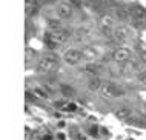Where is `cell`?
<instances>
[{"mask_svg": "<svg viewBox=\"0 0 146 140\" xmlns=\"http://www.w3.org/2000/svg\"><path fill=\"white\" fill-rule=\"evenodd\" d=\"M140 60H141V63H143V65H146V51H143V53L140 54Z\"/></svg>", "mask_w": 146, "mask_h": 140, "instance_id": "cell-18", "label": "cell"}, {"mask_svg": "<svg viewBox=\"0 0 146 140\" xmlns=\"http://www.w3.org/2000/svg\"><path fill=\"white\" fill-rule=\"evenodd\" d=\"M72 6H82V0H68Z\"/></svg>", "mask_w": 146, "mask_h": 140, "instance_id": "cell-17", "label": "cell"}, {"mask_svg": "<svg viewBox=\"0 0 146 140\" xmlns=\"http://www.w3.org/2000/svg\"><path fill=\"white\" fill-rule=\"evenodd\" d=\"M102 80L97 77V75H94V77H91L89 79V82H88V88L91 91H100V88H102Z\"/></svg>", "mask_w": 146, "mask_h": 140, "instance_id": "cell-13", "label": "cell"}, {"mask_svg": "<svg viewBox=\"0 0 146 140\" xmlns=\"http://www.w3.org/2000/svg\"><path fill=\"white\" fill-rule=\"evenodd\" d=\"M139 69V65H137L135 62H125V63H121V74L123 75H128V74H131V73H135V71Z\"/></svg>", "mask_w": 146, "mask_h": 140, "instance_id": "cell-11", "label": "cell"}, {"mask_svg": "<svg viewBox=\"0 0 146 140\" xmlns=\"http://www.w3.org/2000/svg\"><path fill=\"white\" fill-rule=\"evenodd\" d=\"M56 11H57V15L62 20H69V19H72V15H74V6L71 5L69 2H60V3H57Z\"/></svg>", "mask_w": 146, "mask_h": 140, "instance_id": "cell-5", "label": "cell"}, {"mask_svg": "<svg viewBox=\"0 0 146 140\" xmlns=\"http://www.w3.org/2000/svg\"><path fill=\"white\" fill-rule=\"evenodd\" d=\"M46 2H56V0H46Z\"/></svg>", "mask_w": 146, "mask_h": 140, "instance_id": "cell-19", "label": "cell"}, {"mask_svg": "<svg viewBox=\"0 0 146 140\" xmlns=\"http://www.w3.org/2000/svg\"><path fill=\"white\" fill-rule=\"evenodd\" d=\"M82 59H83V54H82V51L78 49H68L65 54H63V60H65L68 65H78V63L82 62Z\"/></svg>", "mask_w": 146, "mask_h": 140, "instance_id": "cell-7", "label": "cell"}, {"mask_svg": "<svg viewBox=\"0 0 146 140\" xmlns=\"http://www.w3.org/2000/svg\"><path fill=\"white\" fill-rule=\"evenodd\" d=\"M129 57H131V51H129V48H126V46H120V48H117L115 51H114V54H112V59H114V62H117V63H125V62H128Z\"/></svg>", "mask_w": 146, "mask_h": 140, "instance_id": "cell-8", "label": "cell"}, {"mask_svg": "<svg viewBox=\"0 0 146 140\" xmlns=\"http://www.w3.org/2000/svg\"><path fill=\"white\" fill-rule=\"evenodd\" d=\"M100 93L103 97H108V99H115V97H120V95H123L125 94V91L121 89L118 85H115V83H111V82H108V83H103L100 88Z\"/></svg>", "mask_w": 146, "mask_h": 140, "instance_id": "cell-4", "label": "cell"}, {"mask_svg": "<svg viewBox=\"0 0 146 140\" xmlns=\"http://www.w3.org/2000/svg\"><path fill=\"white\" fill-rule=\"evenodd\" d=\"M128 35H129L128 26H125V25H117V26H115V29H114L112 37L115 39L117 42H125V40L128 39Z\"/></svg>", "mask_w": 146, "mask_h": 140, "instance_id": "cell-9", "label": "cell"}, {"mask_svg": "<svg viewBox=\"0 0 146 140\" xmlns=\"http://www.w3.org/2000/svg\"><path fill=\"white\" fill-rule=\"evenodd\" d=\"M131 114H132V109H131V108H128V106H121V108H118V109L115 111V117L121 119V120L129 119V117H131Z\"/></svg>", "mask_w": 146, "mask_h": 140, "instance_id": "cell-12", "label": "cell"}, {"mask_svg": "<svg viewBox=\"0 0 146 140\" xmlns=\"http://www.w3.org/2000/svg\"><path fill=\"white\" fill-rule=\"evenodd\" d=\"M68 33H66L65 29H56V31H49L48 34L45 35V42L48 43L49 48H56L58 45H62V43H65L66 40H68Z\"/></svg>", "mask_w": 146, "mask_h": 140, "instance_id": "cell-1", "label": "cell"}, {"mask_svg": "<svg viewBox=\"0 0 146 140\" xmlns=\"http://www.w3.org/2000/svg\"><path fill=\"white\" fill-rule=\"evenodd\" d=\"M82 54H83V59L89 60V62H92V60H96L98 57V51H97V48H94V46H86L85 49L82 51Z\"/></svg>", "mask_w": 146, "mask_h": 140, "instance_id": "cell-10", "label": "cell"}, {"mask_svg": "<svg viewBox=\"0 0 146 140\" xmlns=\"http://www.w3.org/2000/svg\"><path fill=\"white\" fill-rule=\"evenodd\" d=\"M62 93L65 95H68V97H72V95L76 94V91H74L71 86H68V85H62Z\"/></svg>", "mask_w": 146, "mask_h": 140, "instance_id": "cell-14", "label": "cell"}, {"mask_svg": "<svg viewBox=\"0 0 146 140\" xmlns=\"http://www.w3.org/2000/svg\"><path fill=\"white\" fill-rule=\"evenodd\" d=\"M34 94L37 95V97H40V99H46V97H48V94H46V91L40 89V88H37V89H34Z\"/></svg>", "mask_w": 146, "mask_h": 140, "instance_id": "cell-16", "label": "cell"}, {"mask_svg": "<svg viewBox=\"0 0 146 140\" xmlns=\"http://www.w3.org/2000/svg\"><path fill=\"white\" fill-rule=\"evenodd\" d=\"M57 63H58V59L54 54L45 55V57L37 63V73L38 74H48V73H51V71L56 69Z\"/></svg>", "mask_w": 146, "mask_h": 140, "instance_id": "cell-2", "label": "cell"}, {"mask_svg": "<svg viewBox=\"0 0 146 140\" xmlns=\"http://www.w3.org/2000/svg\"><path fill=\"white\" fill-rule=\"evenodd\" d=\"M137 82H139L140 85L146 86V71H140V73L137 74Z\"/></svg>", "mask_w": 146, "mask_h": 140, "instance_id": "cell-15", "label": "cell"}, {"mask_svg": "<svg viewBox=\"0 0 146 140\" xmlns=\"http://www.w3.org/2000/svg\"><path fill=\"white\" fill-rule=\"evenodd\" d=\"M131 20L135 26H141L146 22V9L141 6H134L131 9Z\"/></svg>", "mask_w": 146, "mask_h": 140, "instance_id": "cell-6", "label": "cell"}, {"mask_svg": "<svg viewBox=\"0 0 146 140\" xmlns=\"http://www.w3.org/2000/svg\"><path fill=\"white\" fill-rule=\"evenodd\" d=\"M115 26H117L115 25V19H114L111 14L102 15L100 20H98V28L102 29V33H103L105 35H112Z\"/></svg>", "mask_w": 146, "mask_h": 140, "instance_id": "cell-3", "label": "cell"}]
</instances>
